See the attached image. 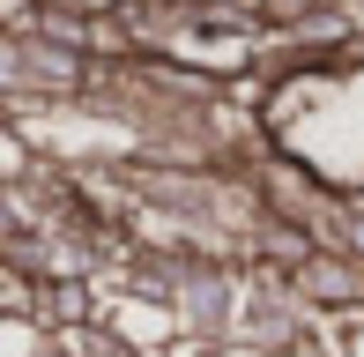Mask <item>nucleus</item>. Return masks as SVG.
Returning a JSON list of instances; mask_svg holds the SVG:
<instances>
[{
	"instance_id": "1",
	"label": "nucleus",
	"mask_w": 364,
	"mask_h": 357,
	"mask_svg": "<svg viewBox=\"0 0 364 357\" xmlns=\"http://www.w3.org/2000/svg\"><path fill=\"white\" fill-rule=\"evenodd\" d=\"M60 8H82V15H97V8H112V0H60Z\"/></svg>"
}]
</instances>
